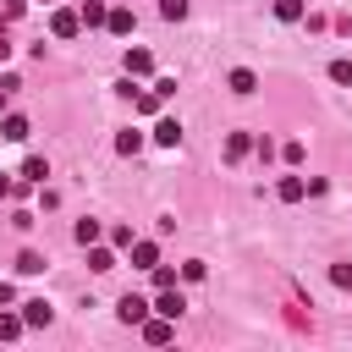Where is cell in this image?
Here are the masks:
<instances>
[{
	"label": "cell",
	"mask_w": 352,
	"mask_h": 352,
	"mask_svg": "<svg viewBox=\"0 0 352 352\" xmlns=\"http://www.w3.org/2000/svg\"><path fill=\"white\" fill-rule=\"evenodd\" d=\"M160 16H165V22H182V16H187V0H160Z\"/></svg>",
	"instance_id": "24"
},
{
	"label": "cell",
	"mask_w": 352,
	"mask_h": 352,
	"mask_svg": "<svg viewBox=\"0 0 352 352\" xmlns=\"http://www.w3.org/2000/svg\"><path fill=\"white\" fill-rule=\"evenodd\" d=\"M280 160H286V165H302V143H297V138H292V143H286V148H280Z\"/></svg>",
	"instance_id": "27"
},
{
	"label": "cell",
	"mask_w": 352,
	"mask_h": 352,
	"mask_svg": "<svg viewBox=\"0 0 352 352\" xmlns=\"http://www.w3.org/2000/svg\"><path fill=\"white\" fill-rule=\"evenodd\" d=\"M77 16H82V28H104L110 6H104V0H82V6H77Z\"/></svg>",
	"instance_id": "10"
},
{
	"label": "cell",
	"mask_w": 352,
	"mask_h": 352,
	"mask_svg": "<svg viewBox=\"0 0 352 352\" xmlns=\"http://www.w3.org/2000/svg\"><path fill=\"white\" fill-rule=\"evenodd\" d=\"M0 198H16V176H6V170H0Z\"/></svg>",
	"instance_id": "30"
},
{
	"label": "cell",
	"mask_w": 352,
	"mask_h": 352,
	"mask_svg": "<svg viewBox=\"0 0 352 352\" xmlns=\"http://www.w3.org/2000/svg\"><path fill=\"white\" fill-rule=\"evenodd\" d=\"M154 143H160V148H176V143H182V121H176V116H160V121H154Z\"/></svg>",
	"instance_id": "6"
},
{
	"label": "cell",
	"mask_w": 352,
	"mask_h": 352,
	"mask_svg": "<svg viewBox=\"0 0 352 352\" xmlns=\"http://www.w3.org/2000/svg\"><path fill=\"white\" fill-rule=\"evenodd\" d=\"M50 33H55V38H77V33H82V16H77V11H55V16H50Z\"/></svg>",
	"instance_id": "4"
},
{
	"label": "cell",
	"mask_w": 352,
	"mask_h": 352,
	"mask_svg": "<svg viewBox=\"0 0 352 352\" xmlns=\"http://www.w3.org/2000/svg\"><path fill=\"white\" fill-rule=\"evenodd\" d=\"M116 319H121V324H143V319H148V302H143V297H132V292H126V297H121V302H116Z\"/></svg>",
	"instance_id": "3"
},
{
	"label": "cell",
	"mask_w": 352,
	"mask_h": 352,
	"mask_svg": "<svg viewBox=\"0 0 352 352\" xmlns=\"http://www.w3.org/2000/svg\"><path fill=\"white\" fill-rule=\"evenodd\" d=\"M16 270H22V275H38V270H44V253H33V248H28V253L16 258Z\"/></svg>",
	"instance_id": "22"
},
{
	"label": "cell",
	"mask_w": 352,
	"mask_h": 352,
	"mask_svg": "<svg viewBox=\"0 0 352 352\" xmlns=\"http://www.w3.org/2000/svg\"><path fill=\"white\" fill-rule=\"evenodd\" d=\"M330 82H352V60H346V55L330 60Z\"/></svg>",
	"instance_id": "25"
},
{
	"label": "cell",
	"mask_w": 352,
	"mask_h": 352,
	"mask_svg": "<svg viewBox=\"0 0 352 352\" xmlns=\"http://www.w3.org/2000/svg\"><path fill=\"white\" fill-rule=\"evenodd\" d=\"M126 253H132V264H138V270H154V264H160V242H143V236H138Z\"/></svg>",
	"instance_id": "8"
},
{
	"label": "cell",
	"mask_w": 352,
	"mask_h": 352,
	"mask_svg": "<svg viewBox=\"0 0 352 352\" xmlns=\"http://www.w3.org/2000/svg\"><path fill=\"white\" fill-rule=\"evenodd\" d=\"M248 148H253V138H248V132H231V138H226V160H242Z\"/></svg>",
	"instance_id": "18"
},
{
	"label": "cell",
	"mask_w": 352,
	"mask_h": 352,
	"mask_svg": "<svg viewBox=\"0 0 352 352\" xmlns=\"http://www.w3.org/2000/svg\"><path fill=\"white\" fill-rule=\"evenodd\" d=\"M138 148H143V132H132V126H126V132L116 138V154H138Z\"/></svg>",
	"instance_id": "19"
},
{
	"label": "cell",
	"mask_w": 352,
	"mask_h": 352,
	"mask_svg": "<svg viewBox=\"0 0 352 352\" xmlns=\"http://www.w3.org/2000/svg\"><path fill=\"white\" fill-rule=\"evenodd\" d=\"M22 319H28L33 330H38V324H50V319H55V308H50L44 297H28V302H22Z\"/></svg>",
	"instance_id": "9"
},
{
	"label": "cell",
	"mask_w": 352,
	"mask_h": 352,
	"mask_svg": "<svg viewBox=\"0 0 352 352\" xmlns=\"http://www.w3.org/2000/svg\"><path fill=\"white\" fill-rule=\"evenodd\" d=\"M138 330H143V341H148V346H165V341L176 336V319H165V314H154V319H143Z\"/></svg>",
	"instance_id": "1"
},
{
	"label": "cell",
	"mask_w": 352,
	"mask_h": 352,
	"mask_svg": "<svg viewBox=\"0 0 352 352\" xmlns=\"http://www.w3.org/2000/svg\"><path fill=\"white\" fill-rule=\"evenodd\" d=\"M0 6H6V16H16V11L28 6V0H0Z\"/></svg>",
	"instance_id": "31"
},
{
	"label": "cell",
	"mask_w": 352,
	"mask_h": 352,
	"mask_svg": "<svg viewBox=\"0 0 352 352\" xmlns=\"http://www.w3.org/2000/svg\"><path fill=\"white\" fill-rule=\"evenodd\" d=\"M22 330H28V319H22V314H0V341H16Z\"/></svg>",
	"instance_id": "17"
},
{
	"label": "cell",
	"mask_w": 352,
	"mask_h": 352,
	"mask_svg": "<svg viewBox=\"0 0 352 352\" xmlns=\"http://www.w3.org/2000/svg\"><path fill=\"white\" fill-rule=\"evenodd\" d=\"M182 308H187V297H182L176 286H160V297H154V314H165V319H182Z\"/></svg>",
	"instance_id": "2"
},
{
	"label": "cell",
	"mask_w": 352,
	"mask_h": 352,
	"mask_svg": "<svg viewBox=\"0 0 352 352\" xmlns=\"http://www.w3.org/2000/svg\"><path fill=\"white\" fill-rule=\"evenodd\" d=\"M160 104H165V99H160V94H154V88H148V94H143V88H138V94H132V110H138V116H154V110H160Z\"/></svg>",
	"instance_id": "15"
},
{
	"label": "cell",
	"mask_w": 352,
	"mask_h": 352,
	"mask_svg": "<svg viewBox=\"0 0 352 352\" xmlns=\"http://www.w3.org/2000/svg\"><path fill=\"white\" fill-rule=\"evenodd\" d=\"M226 82H231V94H253V88H258V77H253L248 66H236V72H231Z\"/></svg>",
	"instance_id": "14"
},
{
	"label": "cell",
	"mask_w": 352,
	"mask_h": 352,
	"mask_svg": "<svg viewBox=\"0 0 352 352\" xmlns=\"http://www.w3.org/2000/svg\"><path fill=\"white\" fill-rule=\"evenodd\" d=\"M72 236L88 248V242H99V236H104V226H99V220H77V226H72Z\"/></svg>",
	"instance_id": "16"
},
{
	"label": "cell",
	"mask_w": 352,
	"mask_h": 352,
	"mask_svg": "<svg viewBox=\"0 0 352 352\" xmlns=\"http://www.w3.org/2000/svg\"><path fill=\"white\" fill-rule=\"evenodd\" d=\"M275 192H280V204H302V198H308V182H302V176H280Z\"/></svg>",
	"instance_id": "11"
},
{
	"label": "cell",
	"mask_w": 352,
	"mask_h": 352,
	"mask_svg": "<svg viewBox=\"0 0 352 352\" xmlns=\"http://www.w3.org/2000/svg\"><path fill=\"white\" fill-rule=\"evenodd\" d=\"M110 242H116V248H132L138 236H132V226H110Z\"/></svg>",
	"instance_id": "26"
},
{
	"label": "cell",
	"mask_w": 352,
	"mask_h": 352,
	"mask_svg": "<svg viewBox=\"0 0 352 352\" xmlns=\"http://www.w3.org/2000/svg\"><path fill=\"white\" fill-rule=\"evenodd\" d=\"M275 16L280 22H302V0H275Z\"/></svg>",
	"instance_id": "20"
},
{
	"label": "cell",
	"mask_w": 352,
	"mask_h": 352,
	"mask_svg": "<svg viewBox=\"0 0 352 352\" xmlns=\"http://www.w3.org/2000/svg\"><path fill=\"white\" fill-rule=\"evenodd\" d=\"M44 176H50V165H44V160H38V154H33V160H28V165H22V182H44Z\"/></svg>",
	"instance_id": "21"
},
{
	"label": "cell",
	"mask_w": 352,
	"mask_h": 352,
	"mask_svg": "<svg viewBox=\"0 0 352 352\" xmlns=\"http://www.w3.org/2000/svg\"><path fill=\"white\" fill-rule=\"evenodd\" d=\"M121 66H126V77H148V72H154V55H148V50H126Z\"/></svg>",
	"instance_id": "7"
},
{
	"label": "cell",
	"mask_w": 352,
	"mask_h": 352,
	"mask_svg": "<svg viewBox=\"0 0 352 352\" xmlns=\"http://www.w3.org/2000/svg\"><path fill=\"white\" fill-rule=\"evenodd\" d=\"M182 280H204V258H187L182 264Z\"/></svg>",
	"instance_id": "28"
},
{
	"label": "cell",
	"mask_w": 352,
	"mask_h": 352,
	"mask_svg": "<svg viewBox=\"0 0 352 352\" xmlns=\"http://www.w3.org/2000/svg\"><path fill=\"white\" fill-rule=\"evenodd\" d=\"M44 6H50V0H44Z\"/></svg>",
	"instance_id": "32"
},
{
	"label": "cell",
	"mask_w": 352,
	"mask_h": 352,
	"mask_svg": "<svg viewBox=\"0 0 352 352\" xmlns=\"http://www.w3.org/2000/svg\"><path fill=\"white\" fill-rule=\"evenodd\" d=\"M88 270H99V275H104V270H116V253H110V248H99V242H88Z\"/></svg>",
	"instance_id": "13"
},
{
	"label": "cell",
	"mask_w": 352,
	"mask_h": 352,
	"mask_svg": "<svg viewBox=\"0 0 352 352\" xmlns=\"http://www.w3.org/2000/svg\"><path fill=\"white\" fill-rule=\"evenodd\" d=\"M160 286H176V270H165V264H154V292Z\"/></svg>",
	"instance_id": "29"
},
{
	"label": "cell",
	"mask_w": 352,
	"mask_h": 352,
	"mask_svg": "<svg viewBox=\"0 0 352 352\" xmlns=\"http://www.w3.org/2000/svg\"><path fill=\"white\" fill-rule=\"evenodd\" d=\"M0 99H6V94H0Z\"/></svg>",
	"instance_id": "33"
},
{
	"label": "cell",
	"mask_w": 352,
	"mask_h": 352,
	"mask_svg": "<svg viewBox=\"0 0 352 352\" xmlns=\"http://www.w3.org/2000/svg\"><path fill=\"white\" fill-rule=\"evenodd\" d=\"M330 286H341V292H352V264H330Z\"/></svg>",
	"instance_id": "23"
},
{
	"label": "cell",
	"mask_w": 352,
	"mask_h": 352,
	"mask_svg": "<svg viewBox=\"0 0 352 352\" xmlns=\"http://www.w3.org/2000/svg\"><path fill=\"white\" fill-rule=\"evenodd\" d=\"M104 28H110L116 38H126V33L138 28V22H132V11H126V0H116V6H110V16H104Z\"/></svg>",
	"instance_id": "5"
},
{
	"label": "cell",
	"mask_w": 352,
	"mask_h": 352,
	"mask_svg": "<svg viewBox=\"0 0 352 352\" xmlns=\"http://www.w3.org/2000/svg\"><path fill=\"white\" fill-rule=\"evenodd\" d=\"M0 138H6V143H22V138H28V116H6V121H0Z\"/></svg>",
	"instance_id": "12"
}]
</instances>
